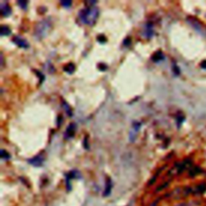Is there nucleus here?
I'll use <instances>...</instances> for the list:
<instances>
[{"label":"nucleus","instance_id":"1","mask_svg":"<svg viewBox=\"0 0 206 206\" xmlns=\"http://www.w3.org/2000/svg\"><path fill=\"white\" fill-rule=\"evenodd\" d=\"M99 15V10L96 7L90 6L89 7L82 9L79 12V18L81 21L86 25L93 26L97 22Z\"/></svg>","mask_w":206,"mask_h":206},{"label":"nucleus","instance_id":"2","mask_svg":"<svg viewBox=\"0 0 206 206\" xmlns=\"http://www.w3.org/2000/svg\"><path fill=\"white\" fill-rule=\"evenodd\" d=\"M52 28V23L50 20L43 19L42 21L37 23L35 28L34 34L37 39H42L45 38L48 34Z\"/></svg>","mask_w":206,"mask_h":206},{"label":"nucleus","instance_id":"3","mask_svg":"<svg viewBox=\"0 0 206 206\" xmlns=\"http://www.w3.org/2000/svg\"><path fill=\"white\" fill-rule=\"evenodd\" d=\"M141 123L139 122H134L131 129L130 130V133H129V140L131 142H134L135 140V139L137 137L138 132H139V129L141 128Z\"/></svg>","mask_w":206,"mask_h":206},{"label":"nucleus","instance_id":"4","mask_svg":"<svg viewBox=\"0 0 206 206\" xmlns=\"http://www.w3.org/2000/svg\"><path fill=\"white\" fill-rule=\"evenodd\" d=\"M12 42L15 43L16 46L20 47V48L27 49V48L29 47V43H28V42H27L24 38H23V37L19 36V35L14 36V38L12 39Z\"/></svg>","mask_w":206,"mask_h":206},{"label":"nucleus","instance_id":"5","mask_svg":"<svg viewBox=\"0 0 206 206\" xmlns=\"http://www.w3.org/2000/svg\"><path fill=\"white\" fill-rule=\"evenodd\" d=\"M27 161H28V163L31 164V165H33L35 167H40V166H42L43 161H44V158H43L42 155H37V156L28 160Z\"/></svg>","mask_w":206,"mask_h":206},{"label":"nucleus","instance_id":"6","mask_svg":"<svg viewBox=\"0 0 206 206\" xmlns=\"http://www.w3.org/2000/svg\"><path fill=\"white\" fill-rule=\"evenodd\" d=\"M76 129H77V126L74 123H72L67 127V129L65 130V132H64V138L65 139H71L74 136L75 133H76Z\"/></svg>","mask_w":206,"mask_h":206},{"label":"nucleus","instance_id":"7","mask_svg":"<svg viewBox=\"0 0 206 206\" xmlns=\"http://www.w3.org/2000/svg\"><path fill=\"white\" fill-rule=\"evenodd\" d=\"M143 34L146 39H150L154 34V30H153V24L151 23H146L144 26V30Z\"/></svg>","mask_w":206,"mask_h":206},{"label":"nucleus","instance_id":"8","mask_svg":"<svg viewBox=\"0 0 206 206\" xmlns=\"http://www.w3.org/2000/svg\"><path fill=\"white\" fill-rule=\"evenodd\" d=\"M0 10H1V13H2V15L4 16V17H8L11 15V8L10 7L8 3H1L0 4Z\"/></svg>","mask_w":206,"mask_h":206},{"label":"nucleus","instance_id":"9","mask_svg":"<svg viewBox=\"0 0 206 206\" xmlns=\"http://www.w3.org/2000/svg\"><path fill=\"white\" fill-rule=\"evenodd\" d=\"M164 59V55L163 54V52H154L153 54V56H151V60L154 62V63H158V62H160L162 61Z\"/></svg>","mask_w":206,"mask_h":206},{"label":"nucleus","instance_id":"10","mask_svg":"<svg viewBox=\"0 0 206 206\" xmlns=\"http://www.w3.org/2000/svg\"><path fill=\"white\" fill-rule=\"evenodd\" d=\"M111 189H112V181L110 178H108L107 180H106V189H105V191H104V193L103 195L105 197H107L110 194V192H111Z\"/></svg>","mask_w":206,"mask_h":206},{"label":"nucleus","instance_id":"11","mask_svg":"<svg viewBox=\"0 0 206 206\" xmlns=\"http://www.w3.org/2000/svg\"><path fill=\"white\" fill-rule=\"evenodd\" d=\"M75 69H76V67H75V65L72 64V63H69L68 64H66L65 66L64 67V72H66V73L68 74H73L74 72H75Z\"/></svg>","mask_w":206,"mask_h":206},{"label":"nucleus","instance_id":"12","mask_svg":"<svg viewBox=\"0 0 206 206\" xmlns=\"http://www.w3.org/2000/svg\"><path fill=\"white\" fill-rule=\"evenodd\" d=\"M11 33V30L7 26H1V32L0 34L1 36H8Z\"/></svg>","mask_w":206,"mask_h":206},{"label":"nucleus","instance_id":"13","mask_svg":"<svg viewBox=\"0 0 206 206\" xmlns=\"http://www.w3.org/2000/svg\"><path fill=\"white\" fill-rule=\"evenodd\" d=\"M62 105H63V107H64V109L65 110V112L67 113V115L69 116V117H72L73 116V112H72V109H71V107L69 106L68 103H66V102H63L62 103Z\"/></svg>","mask_w":206,"mask_h":206},{"label":"nucleus","instance_id":"14","mask_svg":"<svg viewBox=\"0 0 206 206\" xmlns=\"http://www.w3.org/2000/svg\"><path fill=\"white\" fill-rule=\"evenodd\" d=\"M0 156L3 160H8L11 158V156L9 154L7 151H5L4 149H1V153H0Z\"/></svg>","mask_w":206,"mask_h":206},{"label":"nucleus","instance_id":"15","mask_svg":"<svg viewBox=\"0 0 206 206\" xmlns=\"http://www.w3.org/2000/svg\"><path fill=\"white\" fill-rule=\"evenodd\" d=\"M18 5L19 6V7H21L23 10H26L27 7V1H23V0H20V1H18Z\"/></svg>","mask_w":206,"mask_h":206},{"label":"nucleus","instance_id":"16","mask_svg":"<svg viewBox=\"0 0 206 206\" xmlns=\"http://www.w3.org/2000/svg\"><path fill=\"white\" fill-rule=\"evenodd\" d=\"M206 190V185L204 184L198 185L197 188V193H203Z\"/></svg>","mask_w":206,"mask_h":206},{"label":"nucleus","instance_id":"17","mask_svg":"<svg viewBox=\"0 0 206 206\" xmlns=\"http://www.w3.org/2000/svg\"><path fill=\"white\" fill-rule=\"evenodd\" d=\"M60 4L62 7H64L65 8H69L72 6V1H69V0H67V1H61L60 2Z\"/></svg>","mask_w":206,"mask_h":206},{"label":"nucleus","instance_id":"18","mask_svg":"<svg viewBox=\"0 0 206 206\" xmlns=\"http://www.w3.org/2000/svg\"><path fill=\"white\" fill-rule=\"evenodd\" d=\"M98 41L99 43H104L106 42V36L105 35H103V34H99L98 36Z\"/></svg>","mask_w":206,"mask_h":206},{"label":"nucleus","instance_id":"19","mask_svg":"<svg viewBox=\"0 0 206 206\" xmlns=\"http://www.w3.org/2000/svg\"><path fill=\"white\" fill-rule=\"evenodd\" d=\"M167 186H168V183H164V184H163L162 185H160V186H159V187L157 188V189H156V193L160 192L161 190H163V189H164L165 188H167Z\"/></svg>","mask_w":206,"mask_h":206},{"label":"nucleus","instance_id":"20","mask_svg":"<svg viewBox=\"0 0 206 206\" xmlns=\"http://www.w3.org/2000/svg\"><path fill=\"white\" fill-rule=\"evenodd\" d=\"M130 43H131V39L130 38H127V39H126L123 41V44H124L125 47H128L129 45H130Z\"/></svg>","mask_w":206,"mask_h":206},{"label":"nucleus","instance_id":"21","mask_svg":"<svg viewBox=\"0 0 206 206\" xmlns=\"http://www.w3.org/2000/svg\"><path fill=\"white\" fill-rule=\"evenodd\" d=\"M98 69L100 70V71H102V72H105V71L107 69V66H106V64H99Z\"/></svg>","mask_w":206,"mask_h":206},{"label":"nucleus","instance_id":"22","mask_svg":"<svg viewBox=\"0 0 206 206\" xmlns=\"http://www.w3.org/2000/svg\"><path fill=\"white\" fill-rule=\"evenodd\" d=\"M85 147H86V149H88V142H87V138H86V140H85Z\"/></svg>","mask_w":206,"mask_h":206}]
</instances>
